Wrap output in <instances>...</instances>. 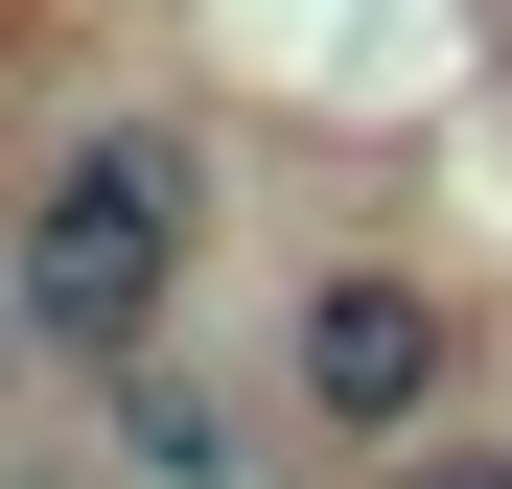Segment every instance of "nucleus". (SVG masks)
Listing matches in <instances>:
<instances>
[{
	"label": "nucleus",
	"instance_id": "nucleus-1",
	"mask_svg": "<svg viewBox=\"0 0 512 489\" xmlns=\"http://www.w3.org/2000/svg\"><path fill=\"white\" fill-rule=\"evenodd\" d=\"M187 257H210V140L187 117H94L24 187V233H0V303H24V350H70L117 396L163 326H187Z\"/></svg>",
	"mask_w": 512,
	"mask_h": 489
},
{
	"label": "nucleus",
	"instance_id": "nucleus-2",
	"mask_svg": "<svg viewBox=\"0 0 512 489\" xmlns=\"http://www.w3.org/2000/svg\"><path fill=\"white\" fill-rule=\"evenodd\" d=\"M280 396H303V443H350V466L443 443V396H466V303L419 280V257H326L303 326H280Z\"/></svg>",
	"mask_w": 512,
	"mask_h": 489
},
{
	"label": "nucleus",
	"instance_id": "nucleus-3",
	"mask_svg": "<svg viewBox=\"0 0 512 489\" xmlns=\"http://www.w3.org/2000/svg\"><path fill=\"white\" fill-rule=\"evenodd\" d=\"M94 443H117V489H256V443H233V396H210L187 350H140V373L94 396Z\"/></svg>",
	"mask_w": 512,
	"mask_h": 489
},
{
	"label": "nucleus",
	"instance_id": "nucleus-4",
	"mask_svg": "<svg viewBox=\"0 0 512 489\" xmlns=\"http://www.w3.org/2000/svg\"><path fill=\"white\" fill-rule=\"evenodd\" d=\"M350 489H512V443H396V466H350Z\"/></svg>",
	"mask_w": 512,
	"mask_h": 489
}]
</instances>
